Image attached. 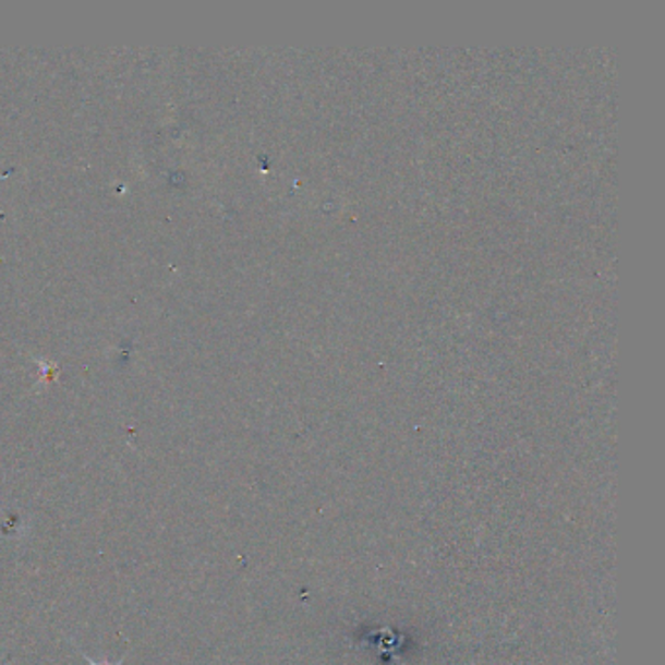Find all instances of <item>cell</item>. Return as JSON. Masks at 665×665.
I'll return each instance as SVG.
<instances>
[{
	"mask_svg": "<svg viewBox=\"0 0 665 665\" xmlns=\"http://www.w3.org/2000/svg\"><path fill=\"white\" fill-rule=\"evenodd\" d=\"M84 660H86V662H88V665H121L123 664V660H125V657H121L120 662H116V664H110V662H106V664H100V662H96V660H93V657H88L86 656V654H83Z\"/></svg>",
	"mask_w": 665,
	"mask_h": 665,
	"instance_id": "obj_1",
	"label": "cell"
}]
</instances>
